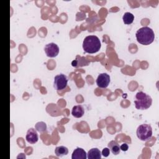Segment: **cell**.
<instances>
[{"label":"cell","instance_id":"cell-1","mask_svg":"<svg viewBox=\"0 0 159 159\" xmlns=\"http://www.w3.org/2000/svg\"><path fill=\"white\" fill-rule=\"evenodd\" d=\"M135 37L139 43L148 45L154 41L155 34L151 28L145 26L140 28L136 32Z\"/></svg>","mask_w":159,"mask_h":159},{"label":"cell","instance_id":"cell-2","mask_svg":"<svg viewBox=\"0 0 159 159\" xmlns=\"http://www.w3.org/2000/svg\"><path fill=\"white\" fill-rule=\"evenodd\" d=\"M101 47L99 39L96 35L86 37L83 42V48L86 53H94L98 52Z\"/></svg>","mask_w":159,"mask_h":159},{"label":"cell","instance_id":"cell-3","mask_svg":"<svg viewBox=\"0 0 159 159\" xmlns=\"http://www.w3.org/2000/svg\"><path fill=\"white\" fill-rule=\"evenodd\" d=\"M134 103L136 109L145 110L150 107L152 103V99L149 95L142 91H139L135 95Z\"/></svg>","mask_w":159,"mask_h":159},{"label":"cell","instance_id":"cell-4","mask_svg":"<svg viewBox=\"0 0 159 159\" xmlns=\"http://www.w3.org/2000/svg\"><path fill=\"white\" fill-rule=\"evenodd\" d=\"M136 133L137 137L140 140L146 141L152 136V128L149 124H141L137 127Z\"/></svg>","mask_w":159,"mask_h":159},{"label":"cell","instance_id":"cell-5","mask_svg":"<svg viewBox=\"0 0 159 159\" xmlns=\"http://www.w3.org/2000/svg\"><path fill=\"white\" fill-rule=\"evenodd\" d=\"M68 78L64 74L60 73L54 78L53 88L57 90H61L65 89L68 84Z\"/></svg>","mask_w":159,"mask_h":159},{"label":"cell","instance_id":"cell-6","mask_svg":"<svg viewBox=\"0 0 159 159\" xmlns=\"http://www.w3.org/2000/svg\"><path fill=\"white\" fill-rule=\"evenodd\" d=\"M44 51L47 57L53 58L57 56L59 53V47L55 43H49L44 47Z\"/></svg>","mask_w":159,"mask_h":159},{"label":"cell","instance_id":"cell-7","mask_svg":"<svg viewBox=\"0 0 159 159\" xmlns=\"http://www.w3.org/2000/svg\"><path fill=\"white\" fill-rule=\"evenodd\" d=\"M96 83L98 87L101 88H106L109 84L110 76L106 73H101L98 75Z\"/></svg>","mask_w":159,"mask_h":159},{"label":"cell","instance_id":"cell-8","mask_svg":"<svg viewBox=\"0 0 159 159\" xmlns=\"http://www.w3.org/2000/svg\"><path fill=\"white\" fill-rule=\"evenodd\" d=\"M25 139L27 142L31 144H34L37 142L39 136L36 130L33 128H30L27 132Z\"/></svg>","mask_w":159,"mask_h":159},{"label":"cell","instance_id":"cell-9","mask_svg":"<svg viewBox=\"0 0 159 159\" xmlns=\"http://www.w3.org/2000/svg\"><path fill=\"white\" fill-rule=\"evenodd\" d=\"M87 158V153L82 148L77 147L73 152L72 159H86Z\"/></svg>","mask_w":159,"mask_h":159},{"label":"cell","instance_id":"cell-10","mask_svg":"<svg viewBox=\"0 0 159 159\" xmlns=\"http://www.w3.org/2000/svg\"><path fill=\"white\" fill-rule=\"evenodd\" d=\"M84 113V108L81 105H76L73 107L71 110V114L73 117L76 118L81 117Z\"/></svg>","mask_w":159,"mask_h":159},{"label":"cell","instance_id":"cell-11","mask_svg":"<svg viewBox=\"0 0 159 159\" xmlns=\"http://www.w3.org/2000/svg\"><path fill=\"white\" fill-rule=\"evenodd\" d=\"M87 155V158L89 159H101L102 155L101 151L97 148L90 149Z\"/></svg>","mask_w":159,"mask_h":159},{"label":"cell","instance_id":"cell-12","mask_svg":"<svg viewBox=\"0 0 159 159\" xmlns=\"http://www.w3.org/2000/svg\"><path fill=\"white\" fill-rule=\"evenodd\" d=\"M108 148L114 155H118L120 152L119 143L116 140H111L108 143Z\"/></svg>","mask_w":159,"mask_h":159},{"label":"cell","instance_id":"cell-13","mask_svg":"<svg viewBox=\"0 0 159 159\" xmlns=\"http://www.w3.org/2000/svg\"><path fill=\"white\" fill-rule=\"evenodd\" d=\"M80 59L78 60L77 58L76 60H74L72 62H71V65L73 67H79V66H86L88 65V61L86 60V58L84 57H79Z\"/></svg>","mask_w":159,"mask_h":159},{"label":"cell","instance_id":"cell-14","mask_svg":"<svg viewBox=\"0 0 159 159\" xmlns=\"http://www.w3.org/2000/svg\"><path fill=\"white\" fill-rule=\"evenodd\" d=\"M55 153L57 157H62L68 153V149L65 146H58L55 148Z\"/></svg>","mask_w":159,"mask_h":159},{"label":"cell","instance_id":"cell-15","mask_svg":"<svg viewBox=\"0 0 159 159\" xmlns=\"http://www.w3.org/2000/svg\"><path fill=\"white\" fill-rule=\"evenodd\" d=\"M122 20L125 24H127V25L131 24L134 20V16L132 13L127 12L124 13V14L123 15Z\"/></svg>","mask_w":159,"mask_h":159},{"label":"cell","instance_id":"cell-16","mask_svg":"<svg viewBox=\"0 0 159 159\" xmlns=\"http://www.w3.org/2000/svg\"><path fill=\"white\" fill-rule=\"evenodd\" d=\"M35 128L37 131H38L39 132H43L46 130L47 125L43 122H39L35 124Z\"/></svg>","mask_w":159,"mask_h":159},{"label":"cell","instance_id":"cell-17","mask_svg":"<svg viewBox=\"0 0 159 159\" xmlns=\"http://www.w3.org/2000/svg\"><path fill=\"white\" fill-rule=\"evenodd\" d=\"M109 153H110V150L109 148H107V147L103 148V150L101 152V155H102V156H104V157H108Z\"/></svg>","mask_w":159,"mask_h":159},{"label":"cell","instance_id":"cell-18","mask_svg":"<svg viewBox=\"0 0 159 159\" xmlns=\"http://www.w3.org/2000/svg\"><path fill=\"white\" fill-rule=\"evenodd\" d=\"M120 150H122L124 152H126L129 148V145L126 143H123L120 146Z\"/></svg>","mask_w":159,"mask_h":159}]
</instances>
